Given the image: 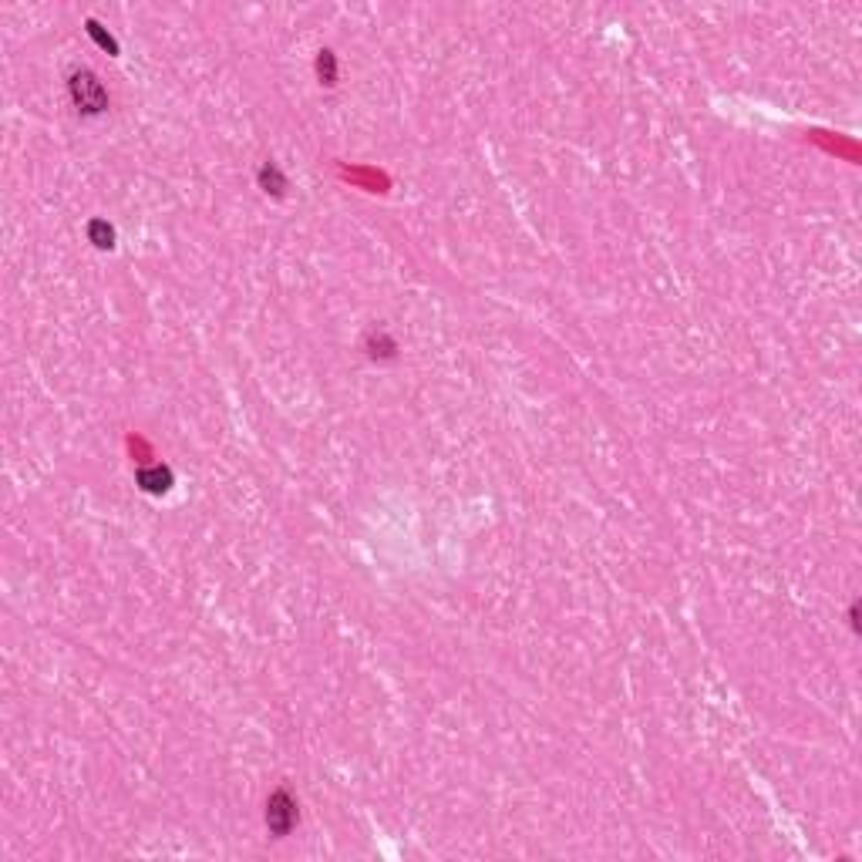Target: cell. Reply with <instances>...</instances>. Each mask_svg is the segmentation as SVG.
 I'll return each mask as SVG.
<instances>
[{"instance_id":"cell-1","label":"cell","mask_w":862,"mask_h":862,"mask_svg":"<svg viewBox=\"0 0 862 862\" xmlns=\"http://www.w3.org/2000/svg\"><path fill=\"white\" fill-rule=\"evenodd\" d=\"M71 94H75V102L81 111H102L105 108V88L94 81L92 71H77L75 77H71Z\"/></svg>"},{"instance_id":"cell-2","label":"cell","mask_w":862,"mask_h":862,"mask_svg":"<svg viewBox=\"0 0 862 862\" xmlns=\"http://www.w3.org/2000/svg\"><path fill=\"white\" fill-rule=\"evenodd\" d=\"M293 818H297V812H293V801L287 792H277L273 799H270V805H266V822H270V829L273 832H283L293 825Z\"/></svg>"}]
</instances>
